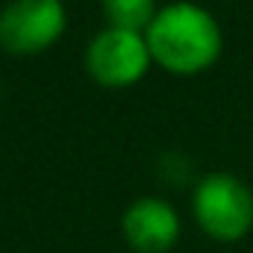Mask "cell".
Returning a JSON list of instances; mask_svg holds the SVG:
<instances>
[{
    "label": "cell",
    "mask_w": 253,
    "mask_h": 253,
    "mask_svg": "<svg viewBox=\"0 0 253 253\" xmlns=\"http://www.w3.org/2000/svg\"><path fill=\"white\" fill-rule=\"evenodd\" d=\"M144 42L153 65L177 77L209 71L224 50L218 18L194 0H174L168 6H159L150 27L144 30Z\"/></svg>",
    "instance_id": "obj_1"
},
{
    "label": "cell",
    "mask_w": 253,
    "mask_h": 253,
    "mask_svg": "<svg viewBox=\"0 0 253 253\" xmlns=\"http://www.w3.org/2000/svg\"><path fill=\"white\" fill-rule=\"evenodd\" d=\"M191 215L209 239L221 245L242 242L253 230V191L230 171L206 174L194 186Z\"/></svg>",
    "instance_id": "obj_2"
},
{
    "label": "cell",
    "mask_w": 253,
    "mask_h": 253,
    "mask_svg": "<svg viewBox=\"0 0 253 253\" xmlns=\"http://www.w3.org/2000/svg\"><path fill=\"white\" fill-rule=\"evenodd\" d=\"M68 12L56 0H9L0 9V50L36 56L50 50L65 33Z\"/></svg>",
    "instance_id": "obj_3"
},
{
    "label": "cell",
    "mask_w": 253,
    "mask_h": 253,
    "mask_svg": "<svg viewBox=\"0 0 253 253\" xmlns=\"http://www.w3.org/2000/svg\"><path fill=\"white\" fill-rule=\"evenodd\" d=\"M150 50L144 33L103 27L85 47V71L106 88H129L150 71Z\"/></svg>",
    "instance_id": "obj_4"
},
{
    "label": "cell",
    "mask_w": 253,
    "mask_h": 253,
    "mask_svg": "<svg viewBox=\"0 0 253 253\" xmlns=\"http://www.w3.org/2000/svg\"><path fill=\"white\" fill-rule=\"evenodd\" d=\"M180 215L162 197H138L121 215V233L126 245L138 253H168L180 242Z\"/></svg>",
    "instance_id": "obj_5"
},
{
    "label": "cell",
    "mask_w": 253,
    "mask_h": 253,
    "mask_svg": "<svg viewBox=\"0 0 253 253\" xmlns=\"http://www.w3.org/2000/svg\"><path fill=\"white\" fill-rule=\"evenodd\" d=\"M100 6H103L106 27L132 30V33H144L153 15L159 12L156 0H100Z\"/></svg>",
    "instance_id": "obj_6"
},
{
    "label": "cell",
    "mask_w": 253,
    "mask_h": 253,
    "mask_svg": "<svg viewBox=\"0 0 253 253\" xmlns=\"http://www.w3.org/2000/svg\"><path fill=\"white\" fill-rule=\"evenodd\" d=\"M56 3H62V0H56Z\"/></svg>",
    "instance_id": "obj_7"
}]
</instances>
